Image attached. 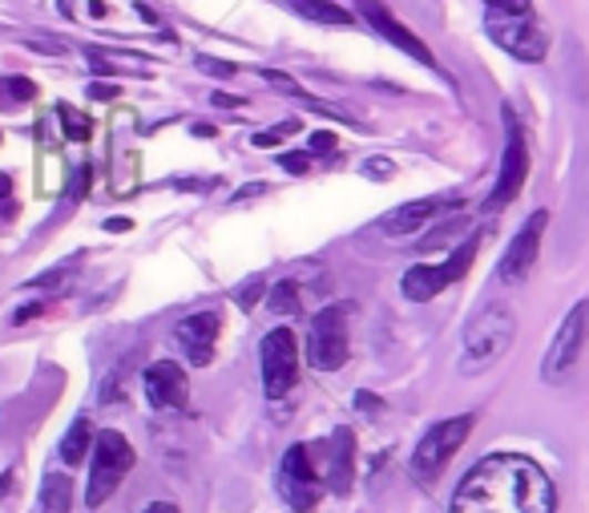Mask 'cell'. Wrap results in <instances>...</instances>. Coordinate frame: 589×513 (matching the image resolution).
<instances>
[{
	"instance_id": "7",
	"label": "cell",
	"mask_w": 589,
	"mask_h": 513,
	"mask_svg": "<svg viewBox=\"0 0 589 513\" xmlns=\"http://www.w3.org/2000/svg\"><path fill=\"white\" fill-rule=\"evenodd\" d=\"M500 122H505V158H500V174L492 182V194L485 199V211L489 214L505 211L521 194L525 179H529V145H525L521 122H517L512 105H500Z\"/></svg>"
},
{
	"instance_id": "12",
	"label": "cell",
	"mask_w": 589,
	"mask_h": 513,
	"mask_svg": "<svg viewBox=\"0 0 589 513\" xmlns=\"http://www.w3.org/2000/svg\"><path fill=\"white\" fill-rule=\"evenodd\" d=\"M549 227V211H534L529 214V223L517 231V239L509 243V251L500 255L497 263V280L500 283H521L537 263V251H541V234Z\"/></svg>"
},
{
	"instance_id": "5",
	"label": "cell",
	"mask_w": 589,
	"mask_h": 513,
	"mask_svg": "<svg viewBox=\"0 0 589 513\" xmlns=\"http://www.w3.org/2000/svg\"><path fill=\"white\" fill-rule=\"evenodd\" d=\"M477 251H480V231H468L465 239H460V247H453V251H448L445 263H436V268H433V263L408 268V271H404V280H400L404 300H412V303L436 300V295H440L448 283H456L468 268H473Z\"/></svg>"
},
{
	"instance_id": "15",
	"label": "cell",
	"mask_w": 589,
	"mask_h": 513,
	"mask_svg": "<svg viewBox=\"0 0 589 513\" xmlns=\"http://www.w3.org/2000/svg\"><path fill=\"white\" fill-rule=\"evenodd\" d=\"M359 12H364L367 24H372V29H376V33L384 37V41H392V46L404 49V53L416 57V61H424V66H436L433 49L424 46V41H420V37H416V33H412L408 24L396 21V17H392V12L384 9L379 0H359Z\"/></svg>"
},
{
	"instance_id": "20",
	"label": "cell",
	"mask_w": 589,
	"mask_h": 513,
	"mask_svg": "<svg viewBox=\"0 0 589 513\" xmlns=\"http://www.w3.org/2000/svg\"><path fill=\"white\" fill-rule=\"evenodd\" d=\"M41 513H73V481L65 473H45L41 485Z\"/></svg>"
},
{
	"instance_id": "30",
	"label": "cell",
	"mask_w": 589,
	"mask_h": 513,
	"mask_svg": "<svg viewBox=\"0 0 589 513\" xmlns=\"http://www.w3.org/2000/svg\"><path fill=\"white\" fill-rule=\"evenodd\" d=\"M90 179H93V167H78V174H73V199H85Z\"/></svg>"
},
{
	"instance_id": "21",
	"label": "cell",
	"mask_w": 589,
	"mask_h": 513,
	"mask_svg": "<svg viewBox=\"0 0 589 513\" xmlns=\"http://www.w3.org/2000/svg\"><path fill=\"white\" fill-rule=\"evenodd\" d=\"M37 98V86L29 78H0V110H21Z\"/></svg>"
},
{
	"instance_id": "31",
	"label": "cell",
	"mask_w": 589,
	"mask_h": 513,
	"mask_svg": "<svg viewBox=\"0 0 589 513\" xmlns=\"http://www.w3.org/2000/svg\"><path fill=\"white\" fill-rule=\"evenodd\" d=\"M199 66L206 69V73H214V78H231L234 66H226V61H214V57H199Z\"/></svg>"
},
{
	"instance_id": "19",
	"label": "cell",
	"mask_w": 589,
	"mask_h": 513,
	"mask_svg": "<svg viewBox=\"0 0 589 513\" xmlns=\"http://www.w3.org/2000/svg\"><path fill=\"white\" fill-rule=\"evenodd\" d=\"M287 9L315 24H352V12L339 9L335 0H287Z\"/></svg>"
},
{
	"instance_id": "3",
	"label": "cell",
	"mask_w": 589,
	"mask_h": 513,
	"mask_svg": "<svg viewBox=\"0 0 589 513\" xmlns=\"http://www.w3.org/2000/svg\"><path fill=\"white\" fill-rule=\"evenodd\" d=\"M473 421H477L473 413L436 421L433 429H428V433L416 441V453H412V461H408V477L416 481V485H433V481L448 469V461L460 453V445L468 441V433H473Z\"/></svg>"
},
{
	"instance_id": "23",
	"label": "cell",
	"mask_w": 589,
	"mask_h": 513,
	"mask_svg": "<svg viewBox=\"0 0 589 513\" xmlns=\"http://www.w3.org/2000/svg\"><path fill=\"white\" fill-rule=\"evenodd\" d=\"M57 118L65 122V138H73V142H85V138L93 134V122L85 118V113L73 110V105H61V110H57Z\"/></svg>"
},
{
	"instance_id": "11",
	"label": "cell",
	"mask_w": 589,
	"mask_h": 513,
	"mask_svg": "<svg viewBox=\"0 0 589 513\" xmlns=\"http://www.w3.org/2000/svg\"><path fill=\"white\" fill-rule=\"evenodd\" d=\"M278 493H283V502L295 513H307L319 505L323 477L315 473L312 449L307 445H291L287 453H283V465H278Z\"/></svg>"
},
{
	"instance_id": "32",
	"label": "cell",
	"mask_w": 589,
	"mask_h": 513,
	"mask_svg": "<svg viewBox=\"0 0 589 513\" xmlns=\"http://www.w3.org/2000/svg\"><path fill=\"white\" fill-rule=\"evenodd\" d=\"M258 295H263V280H251V283L243 288V295H238V303H243V308H255Z\"/></svg>"
},
{
	"instance_id": "13",
	"label": "cell",
	"mask_w": 589,
	"mask_h": 513,
	"mask_svg": "<svg viewBox=\"0 0 589 513\" xmlns=\"http://www.w3.org/2000/svg\"><path fill=\"white\" fill-rule=\"evenodd\" d=\"M460 194H433V199H412L404 202V207H396V211L384 219V234H392V239H404V234L420 231V227H428L436 219V214L445 211H460Z\"/></svg>"
},
{
	"instance_id": "16",
	"label": "cell",
	"mask_w": 589,
	"mask_h": 513,
	"mask_svg": "<svg viewBox=\"0 0 589 513\" xmlns=\"http://www.w3.org/2000/svg\"><path fill=\"white\" fill-rule=\"evenodd\" d=\"M219 312H194L186 315L179 328H174V335H179L182 352L190 356V364H199V369H206L214 360V340H219Z\"/></svg>"
},
{
	"instance_id": "37",
	"label": "cell",
	"mask_w": 589,
	"mask_h": 513,
	"mask_svg": "<svg viewBox=\"0 0 589 513\" xmlns=\"http://www.w3.org/2000/svg\"><path fill=\"white\" fill-rule=\"evenodd\" d=\"M130 227H134V223H125V219H110V223H105V231L122 234V231H130Z\"/></svg>"
},
{
	"instance_id": "29",
	"label": "cell",
	"mask_w": 589,
	"mask_h": 513,
	"mask_svg": "<svg viewBox=\"0 0 589 513\" xmlns=\"http://www.w3.org/2000/svg\"><path fill=\"white\" fill-rule=\"evenodd\" d=\"M335 145H339V138H335L332 130H319V134L312 138V154H332Z\"/></svg>"
},
{
	"instance_id": "36",
	"label": "cell",
	"mask_w": 589,
	"mask_h": 513,
	"mask_svg": "<svg viewBox=\"0 0 589 513\" xmlns=\"http://www.w3.org/2000/svg\"><path fill=\"white\" fill-rule=\"evenodd\" d=\"M142 513H182V510H179V505H174V502H150Z\"/></svg>"
},
{
	"instance_id": "2",
	"label": "cell",
	"mask_w": 589,
	"mask_h": 513,
	"mask_svg": "<svg viewBox=\"0 0 589 513\" xmlns=\"http://www.w3.org/2000/svg\"><path fill=\"white\" fill-rule=\"evenodd\" d=\"M512 335H517V312H512V303L492 300L489 308H480L465 332L460 376H480V372H489L512 348Z\"/></svg>"
},
{
	"instance_id": "10",
	"label": "cell",
	"mask_w": 589,
	"mask_h": 513,
	"mask_svg": "<svg viewBox=\"0 0 589 513\" xmlns=\"http://www.w3.org/2000/svg\"><path fill=\"white\" fill-rule=\"evenodd\" d=\"M258 369H263V389L271 401H283L295 389L299 376V348H295V332L291 328H275L263 335L258 344Z\"/></svg>"
},
{
	"instance_id": "35",
	"label": "cell",
	"mask_w": 589,
	"mask_h": 513,
	"mask_svg": "<svg viewBox=\"0 0 589 513\" xmlns=\"http://www.w3.org/2000/svg\"><path fill=\"white\" fill-rule=\"evenodd\" d=\"M356 409H364V413H379L384 404H379L376 396H367V392H359V396H356Z\"/></svg>"
},
{
	"instance_id": "28",
	"label": "cell",
	"mask_w": 589,
	"mask_h": 513,
	"mask_svg": "<svg viewBox=\"0 0 589 513\" xmlns=\"http://www.w3.org/2000/svg\"><path fill=\"white\" fill-rule=\"evenodd\" d=\"M359 170H364L367 179H392V174H396V167H392L388 158H367V162H359Z\"/></svg>"
},
{
	"instance_id": "18",
	"label": "cell",
	"mask_w": 589,
	"mask_h": 513,
	"mask_svg": "<svg viewBox=\"0 0 589 513\" xmlns=\"http://www.w3.org/2000/svg\"><path fill=\"white\" fill-rule=\"evenodd\" d=\"M93 441H98V433H93L90 416H78V421L69 424L65 441H61V461L65 465H81L93 453Z\"/></svg>"
},
{
	"instance_id": "9",
	"label": "cell",
	"mask_w": 589,
	"mask_h": 513,
	"mask_svg": "<svg viewBox=\"0 0 589 513\" xmlns=\"http://www.w3.org/2000/svg\"><path fill=\"white\" fill-rule=\"evenodd\" d=\"M586 344H589V300H578L569 308L566 320H561V328L554 332V340H549V352L541 360L545 384L566 380L573 372V364L586 356Z\"/></svg>"
},
{
	"instance_id": "1",
	"label": "cell",
	"mask_w": 589,
	"mask_h": 513,
	"mask_svg": "<svg viewBox=\"0 0 589 513\" xmlns=\"http://www.w3.org/2000/svg\"><path fill=\"white\" fill-rule=\"evenodd\" d=\"M448 513H557V490L537 461L492 453L465 473Z\"/></svg>"
},
{
	"instance_id": "4",
	"label": "cell",
	"mask_w": 589,
	"mask_h": 513,
	"mask_svg": "<svg viewBox=\"0 0 589 513\" xmlns=\"http://www.w3.org/2000/svg\"><path fill=\"white\" fill-rule=\"evenodd\" d=\"M352 315L356 303H332L312 320L307 332V360L319 372H339L352 360Z\"/></svg>"
},
{
	"instance_id": "25",
	"label": "cell",
	"mask_w": 589,
	"mask_h": 513,
	"mask_svg": "<svg viewBox=\"0 0 589 513\" xmlns=\"http://www.w3.org/2000/svg\"><path fill=\"white\" fill-rule=\"evenodd\" d=\"M263 78H267L271 86H278V90H283V93H291V98H299V101H307V98H312V93L303 90V86H299V81H295V78H287V73H275V69H267Z\"/></svg>"
},
{
	"instance_id": "34",
	"label": "cell",
	"mask_w": 589,
	"mask_h": 513,
	"mask_svg": "<svg viewBox=\"0 0 589 513\" xmlns=\"http://www.w3.org/2000/svg\"><path fill=\"white\" fill-rule=\"evenodd\" d=\"M90 98H98V101H113V98H118V86H101V81H98V86H90Z\"/></svg>"
},
{
	"instance_id": "8",
	"label": "cell",
	"mask_w": 589,
	"mask_h": 513,
	"mask_svg": "<svg viewBox=\"0 0 589 513\" xmlns=\"http://www.w3.org/2000/svg\"><path fill=\"white\" fill-rule=\"evenodd\" d=\"M485 29H489L492 41H497L509 57H517V61H541V57L549 53V37H545V29L537 24L534 9H525V12L489 9Z\"/></svg>"
},
{
	"instance_id": "27",
	"label": "cell",
	"mask_w": 589,
	"mask_h": 513,
	"mask_svg": "<svg viewBox=\"0 0 589 513\" xmlns=\"http://www.w3.org/2000/svg\"><path fill=\"white\" fill-rule=\"evenodd\" d=\"M278 162H283L287 174H307V167H312V150H287Z\"/></svg>"
},
{
	"instance_id": "39",
	"label": "cell",
	"mask_w": 589,
	"mask_h": 513,
	"mask_svg": "<svg viewBox=\"0 0 589 513\" xmlns=\"http://www.w3.org/2000/svg\"><path fill=\"white\" fill-rule=\"evenodd\" d=\"M214 105H243V98H226V93H214Z\"/></svg>"
},
{
	"instance_id": "38",
	"label": "cell",
	"mask_w": 589,
	"mask_h": 513,
	"mask_svg": "<svg viewBox=\"0 0 589 513\" xmlns=\"http://www.w3.org/2000/svg\"><path fill=\"white\" fill-rule=\"evenodd\" d=\"M9 194H12V179H9V174H0V202L9 199Z\"/></svg>"
},
{
	"instance_id": "22",
	"label": "cell",
	"mask_w": 589,
	"mask_h": 513,
	"mask_svg": "<svg viewBox=\"0 0 589 513\" xmlns=\"http://www.w3.org/2000/svg\"><path fill=\"white\" fill-rule=\"evenodd\" d=\"M267 308L275 315H295L299 312V288H295V283H278V288L271 291Z\"/></svg>"
},
{
	"instance_id": "14",
	"label": "cell",
	"mask_w": 589,
	"mask_h": 513,
	"mask_svg": "<svg viewBox=\"0 0 589 513\" xmlns=\"http://www.w3.org/2000/svg\"><path fill=\"white\" fill-rule=\"evenodd\" d=\"M142 389L154 409H182L190 401V380L174 360H154L142 376Z\"/></svg>"
},
{
	"instance_id": "26",
	"label": "cell",
	"mask_w": 589,
	"mask_h": 513,
	"mask_svg": "<svg viewBox=\"0 0 589 513\" xmlns=\"http://www.w3.org/2000/svg\"><path fill=\"white\" fill-rule=\"evenodd\" d=\"M295 130H299V122H278L275 130H267V134H255L251 142H255L258 150H267V145H278L287 134H295Z\"/></svg>"
},
{
	"instance_id": "17",
	"label": "cell",
	"mask_w": 589,
	"mask_h": 513,
	"mask_svg": "<svg viewBox=\"0 0 589 513\" xmlns=\"http://www.w3.org/2000/svg\"><path fill=\"white\" fill-rule=\"evenodd\" d=\"M356 481V441L347 429H335L332 436V457H327V485L335 493H347Z\"/></svg>"
},
{
	"instance_id": "24",
	"label": "cell",
	"mask_w": 589,
	"mask_h": 513,
	"mask_svg": "<svg viewBox=\"0 0 589 513\" xmlns=\"http://www.w3.org/2000/svg\"><path fill=\"white\" fill-rule=\"evenodd\" d=\"M465 219H460V223H445V227H440V231H436L433 234V239H424V251H433V247H440V243H456V239H465Z\"/></svg>"
},
{
	"instance_id": "6",
	"label": "cell",
	"mask_w": 589,
	"mask_h": 513,
	"mask_svg": "<svg viewBox=\"0 0 589 513\" xmlns=\"http://www.w3.org/2000/svg\"><path fill=\"white\" fill-rule=\"evenodd\" d=\"M134 469V445L125 441L118 429H101L93 441V469H90V490H85V505L98 510L118 493L125 473Z\"/></svg>"
},
{
	"instance_id": "33",
	"label": "cell",
	"mask_w": 589,
	"mask_h": 513,
	"mask_svg": "<svg viewBox=\"0 0 589 513\" xmlns=\"http://www.w3.org/2000/svg\"><path fill=\"white\" fill-rule=\"evenodd\" d=\"M489 9H512V12H525L529 9V0H485Z\"/></svg>"
}]
</instances>
